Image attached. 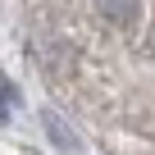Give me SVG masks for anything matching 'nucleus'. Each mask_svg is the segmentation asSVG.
Wrapping results in <instances>:
<instances>
[{
  "label": "nucleus",
  "instance_id": "nucleus-1",
  "mask_svg": "<svg viewBox=\"0 0 155 155\" xmlns=\"http://www.w3.org/2000/svg\"><path fill=\"white\" fill-rule=\"evenodd\" d=\"M96 5H101V14L110 18V23H132L137 18V5H141V0H96Z\"/></svg>",
  "mask_w": 155,
  "mask_h": 155
}]
</instances>
